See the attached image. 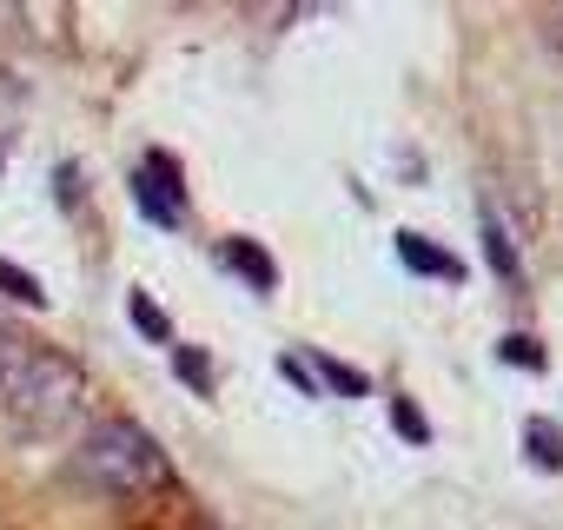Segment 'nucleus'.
<instances>
[{"mask_svg": "<svg viewBox=\"0 0 563 530\" xmlns=\"http://www.w3.org/2000/svg\"><path fill=\"white\" fill-rule=\"evenodd\" d=\"M74 477H80L87 490H107V497H140V490H159V484L173 477V464H166V451H159L140 424L100 418V424H87V438L74 444Z\"/></svg>", "mask_w": 563, "mask_h": 530, "instance_id": "nucleus-1", "label": "nucleus"}, {"mask_svg": "<svg viewBox=\"0 0 563 530\" xmlns=\"http://www.w3.org/2000/svg\"><path fill=\"white\" fill-rule=\"evenodd\" d=\"M0 405L27 424H74L80 405H87V372L67 358V352H41V345H14L8 365H0Z\"/></svg>", "mask_w": 563, "mask_h": 530, "instance_id": "nucleus-2", "label": "nucleus"}, {"mask_svg": "<svg viewBox=\"0 0 563 530\" xmlns=\"http://www.w3.org/2000/svg\"><path fill=\"white\" fill-rule=\"evenodd\" d=\"M133 192L146 206V219H159V225H179L186 219V186H179V166L166 153H146V166L133 173Z\"/></svg>", "mask_w": 563, "mask_h": 530, "instance_id": "nucleus-3", "label": "nucleus"}, {"mask_svg": "<svg viewBox=\"0 0 563 530\" xmlns=\"http://www.w3.org/2000/svg\"><path fill=\"white\" fill-rule=\"evenodd\" d=\"M398 252L411 258V273H431V279H457V258L451 252H438L431 239H418V232H398Z\"/></svg>", "mask_w": 563, "mask_h": 530, "instance_id": "nucleus-4", "label": "nucleus"}, {"mask_svg": "<svg viewBox=\"0 0 563 530\" xmlns=\"http://www.w3.org/2000/svg\"><path fill=\"white\" fill-rule=\"evenodd\" d=\"M225 258H232V273H239L245 286H258V292H272V286H278V273H272V258H265L258 245H245V239H225Z\"/></svg>", "mask_w": 563, "mask_h": 530, "instance_id": "nucleus-5", "label": "nucleus"}, {"mask_svg": "<svg viewBox=\"0 0 563 530\" xmlns=\"http://www.w3.org/2000/svg\"><path fill=\"white\" fill-rule=\"evenodd\" d=\"M173 372H179V385H186V391H212V365H206V352L179 345V352H173Z\"/></svg>", "mask_w": 563, "mask_h": 530, "instance_id": "nucleus-6", "label": "nucleus"}, {"mask_svg": "<svg viewBox=\"0 0 563 530\" xmlns=\"http://www.w3.org/2000/svg\"><path fill=\"white\" fill-rule=\"evenodd\" d=\"M523 444H530V457H537L543 471H556V464H563V444H556V431H550L543 418H530V424H523Z\"/></svg>", "mask_w": 563, "mask_h": 530, "instance_id": "nucleus-7", "label": "nucleus"}, {"mask_svg": "<svg viewBox=\"0 0 563 530\" xmlns=\"http://www.w3.org/2000/svg\"><path fill=\"white\" fill-rule=\"evenodd\" d=\"M126 306H133V325H140L146 339H173V319H166V312H159V306H153L146 292H133Z\"/></svg>", "mask_w": 563, "mask_h": 530, "instance_id": "nucleus-8", "label": "nucleus"}, {"mask_svg": "<svg viewBox=\"0 0 563 530\" xmlns=\"http://www.w3.org/2000/svg\"><path fill=\"white\" fill-rule=\"evenodd\" d=\"M0 292H8V299H21V306H41V286L21 273L14 258H0Z\"/></svg>", "mask_w": 563, "mask_h": 530, "instance_id": "nucleus-9", "label": "nucleus"}, {"mask_svg": "<svg viewBox=\"0 0 563 530\" xmlns=\"http://www.w3.org/2000/svg\"><path fill=\"white\" fill-rule=\"evenodd\" d=\"M484 252H490V273L497 279H517V252H510V239L497 225H484Z\"/></svg>", "mask_w": 563, "mask_h": 530, "instance_id": "nucleus-10", "label": "nucleus"}, {"mask_svg": "<svg viewBox=\"0 0 563 530\" xmlns=\"http://www.w3.org/2000/svg\"><path fill=\"white\" fill-rule=\"evenodd\" d=\"M391 418H398V431H405V438H411V444H424V438H431V424H424V418H418V411H411V405H405V398H398V405H391Z\"/></svg>", "mask_w": 563, "mask_h": 530, "instance_id": "nucleus-11", "label": "nucleus"}, {"mask_svg": "<svg viewBox=\"0 0 563 530\" xmlns=\"http://www.w3.org/2000/svg\"><path fill=\"white\" fill-rule=\"evenodd\" d=\"M497 358H510V365H543V352H537L530 339H504V345H497Z\"/></svg>", "mask_w": 563, "mask_h": 530, "instance_id": "nucleus-12", "label": "nucleus"}, {"mask_svg": "<svg viewBox=\"0 0 563 530\" xmlns=\"http://www.w3.org/2000/svg\"><path fill=\"white\" fill-rule=\"evenodd\" d=\"M319 372H332V391H365V378H352V372H345V365H332V358H325Z\"/></svg>", "mask_w": 563, "mask_h": 530, "instance_id": "nucleus-13", "label": "nucleus"}, {"mask_svg": "<svg viewBox=\"0 0 563 530\" xmlns=\"http://www.w3.org/2000/svg\"><path fill=\"white\" fill-rule=\"evenodd\" d=\"M14 345H21V339H0V365H8V352H14Z\"/></svg>", "mask_w": 563, "mask_h": 530, "instance_id": "nucleus-14", "label": "nucleus"}, {"mask_svg": "<svg viewBox=\"0 0 563 530\" xmlns=\"http://www.w3.org/2000/svg\"><path fill=\"white\" fill-rule=\"evenodd\" d=\"M0 339H14V332H8V319H0Z\"/></svg>", "mask_w": 563, "mask_h": 530, "instance_id": "nucleus-15", "label": "nucleus"}, {"mask_svg": "<svg viewBox=\"0 0 563 530\" xmlns=\"http://www.w3.org/2000/svg\"><path fill=\"white\" fill-rule=\"evenodd\" d=\"M556 27H563V14H556Z\"/></svg>", "mask_w": 563, "mask_h": 530, "instance_id": "nucleus-16", "label": "nucleus"}]
</instances>
